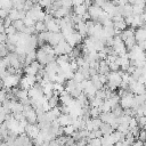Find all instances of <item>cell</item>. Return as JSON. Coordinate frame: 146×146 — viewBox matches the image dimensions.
<instances>
[{"label": "cell", "mask_w": 146, "mask_h": 146, "mask_svg": "<svg viewBox=\"0 0 146 146\" xmlns=\"http://www.w3.org/2000/svg\"><path fill=\"white\" fill-rule=\"evenodd\" d=\"M87 13L89 14V16H90V18H92L95 22H96V19L99 17V15L103 13V9L100 8V7H98V6H96V5H90L89 7H88V9H87Z\"/></svg>", "instance_id": "1"}, {"label": "cell", "mask_w": 146, "mask_h": 146, "mask_svg": "<svg viewBox=\"0 0 146 146\" xmlns=\"http://www.w3.org/2000/svg\"><path fill=\"white\" fill-rule=\"evenodd\" d=\"M133 38L136 40V43L137 42H140V41H145V39H146V31H145L144 26H140L137 30H135Z\"/></svg>", "instance_id": "2"}, {"label": "cell", "mask_w": 146, "mask_h": 146, "mask_svg": "<svg viewBox=\"0 0 146 146\" xmlns=\"http://www.w3.org/2000/svg\"><path fill=\"white\" fill-rule=\"evenodd\" d=\"M99 130L102 131L103 135H110L114 131V129L108 123H105V122H102V124L99 125Z\"/></svg>", "instance_id": "3"}, {"label": "cell", "mask_w": 146, "mask_h": 146, "mask_svg": "<svg viewBox=\"0 0 146 146\" xmlns=\"http://www.w3.org/2000/svg\"><path fill=\"white\" fill-rule=\"evenodd\" d=\"M87 9L88 7L84 5V3H81V5H78V6H74V14L78 15V16H82L83 14L87 13Z\"/></svg>", "instance_id": "4"}, {"label": "cell", "mask_w": 146, "mask_h": 146, "mask_svg": "<svg viewBox=\"0 0 146 146\" xmlns=\"http://www.w3.org/2000/svg\"><path fill=\"white\" fill-rule=\"evenodd\" d=\"M11 25L15 27V30L17 31V32H21L23 29H24V23H23V19H16V21H14L13 23H11Z\"/></svg>", "instance_id": "5"}, {"label": "cell", "mask_w": 146, "mask_h": 146, "mask_svg": "<svg viewBox=\"0 0 146 146\" xmlns=\"http://www.w3.org/2000/svg\"><path fill=\"white\" fill-rule=\"evenodd\" d=\"M75 130H76V129L74 128L73 124H67V125L63 127V133L66 135V136H71Z\"/></svg>", "instance_id": "6"}, {"label": "cell", "mask_w": 146, "mask_h": 146, "mask_svg": "<svg viewBox=\"0 0 146 146\" xmlns=\"http://www.w3.org/2000/svg\"><path fill=\"white\" fill-rule=\"evenodd\" d=\"M34 30H35V32H43V31H47V30H46V24H44L42 21H38V22H35V24H34Z\"/></svg>", "instance_id": "7"}, {"label": "cell", "mask_w": 146, "mask_h": 146, "mask_svg": "<svg viewBox=\"0 0 146 146\" xmlns=\"http://www.w3.org/2000/svg\"><path fill=\"white\" fill-rule=\"evenodd\" d=\"M23 23H24V25H25V26L30 27V26H34L35 21H33L31 17H29V16H26V15H25V17L23 18Z\"/></svg>", "instance_id": "8"}, {"label": "cell", "mask_w": 146, "mask_h": 146, "mask_svg": "<svg viewBox=\"0 0 146 146\" xmlns=\"http://www.w3.org/2000/svg\"><path fill=\"white\" fill-rule=\"evenodd\" d=\"M73 80H74L75 82H81L82 80H84V76H83V74H82L81 72L75 71L74 74H73Z\"/></svg>", "instance_id": "9"}, {"label": "cell", "mask_w": 146, "mask_h": 146, "mask_svg": "<svg viewBox=\"0 0 146 146\" xmlns=\"http://www.w3.org/2000/svg\"><path fill=\"white\" fill-rule=\"evenodd\" d=\"M8 10H6V9H0V19H5L7 16H8Z\"/></svg>", "instance_id": "10"}, {"label": "cell", "mask_w": 146, "mask_h": 146, "mask_svg": "<svg viewBox=\"0 0 146 146\" xmlns=\"http://www.w3.org/2000/svg\"><path fill=\"white\" fill-rule=\"evenodd\" d=\"M106 1H108V0H94V5H96L98 7H102Z\"/></svg>", "instance_id": "11"}, {"label": "cell", "mask_w": 146, "mask_h": 146, "mask_svg": "<svg viewBox=\"0 0 146 146\" xmlns=\"http://www.w3.org/2000/svg\"><path fill=\"white\" fill-rule=\"evenodd\" d=\"M71 146H78V145H76V144L74 143V144H73V145H71Z\"/></svg>", "instance_id": "12"}]
</instances>
